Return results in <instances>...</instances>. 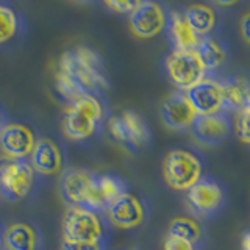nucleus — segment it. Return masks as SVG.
<instances>
[{
	"label": "nucleus",
	"instance_id": "1",
	"mask_svg": "<svg viewBox=\"0 0 250 250\" xmlns=\"http://www.w3.org/2000/svg\"><path fill=\"white\" fill-rule=\"evenodd\" d=\"M58 72L67 75L86 94L109 88L104 58L88 45H78L66 50L58 60Z\"/></svg>",
	"mask_w": 250,
	"mask_h": 250
},
{
	"label": "nucleus",
	"instance_id": "2",
	"mask_svg": "<svg viewBox=\"0 0 250 250\" xmlns=\"http://www.w3.org/2000/svg\"><path fill=\"white\" fill-rule=\"evenodd\" d=\"M104 117V106L96 94H83L69 102L62 117V131L72 141H86L96 135Z\"/></svg>",
	"mask_w": 250,
	"mask_h": 250
},
{
	"label": "nucleus",
	"instance_id": "3",
	"mask_svg": "<svg viewBox=\"0 0 250 250\" xmlns=\"http://www.w3.org/2000/svg\"><path fill=\"white\" fill-rule=\"evenodd\" d=\"M61 194L70 207H84L96 213L105 211V203L97 188V174L82 169L70 167L61 175Z\"/></svg>",
	"mask_w": 250,
	"mask_h": 250
},
{
	"label": "nucleus",
	"instance_id": "4",
	"mask_svg": "<svg viewBox=\"0 0 250 250\" xmlns=\"http://www.w3.org/2000/svg\"><path fill=\"white\" fill-rule=\"evenodd\" d=\"M203 174L202 161L185 148L170 150L163 161V177L175 191H188L199 182Z\"/></svg>",
	"mask_w": 250,
	"mask_h": 250
},
{
	"label": "nucleus",
	"instance_id": "5",
	"mask_svg": "<svg viewBox=\"0 0 250 250\" xmlns=\"http://www.w3.org/2000/svg\"><path fill=\"white\" fill-rule=\"evenodd\" d=\"M105 225L99 213L84 207H69L62 217V239L104 242Z\"/></svg>",
	"mask_w": 250,
	"mask_h": 250
},
{
	"label": "nucleus",
	"instance_id": "6",
	"mask_svg": "<svg viewBox=\"0 0 250 250\" xmlns=\"http://www.w3.org/2000/svg\"><path fill=\"white\" fill-rule=\"evenodd\" d=\"M164 69L170 83L185 92L200 83L207 74L195 49L172 50L164 60Z\"/></svg>",
	"mask_w": 250,
	"mask_h": 250
},
{
	"label": "nucleus",
	"instance_id": "7",
	"mask_svg": "<svg viewBox=\"0 0 250 250\" xmlns=\"http://www.w3.org/2000/svg\"><path fill=\"white\" fill-rule=\"evenodd\" d=\"M108 130L114 141L121 143L128 150L143 148L150 141L152 135L144 117L133 109H125L122 114L109 117Z\"/></svg>",
	"mask_w": 250,
	"mask_h": 250
},
{
	"label": "nucleus",
	"instance_id": "8",
	"mask_svg": "<svg viewBox=\"0 0 250 250\" xmlns=\"http://www.w3.org/2000/svg\"><path fill=\"white\" fill-rule=\"evenodd\" d=\"M35 170L25 160H3L0 163V191L13 202L25 199L33 189Z\"/></svg>",
	"mask_w": 250,
	"mask_h": 250
},
{
	"label": "nucleus",
	"instance_id": "9",
	"mask_svg": "<svg viewBox=\"0 0 250 250\" xmlns=\"http://www.w3.org/2000/svg\"><path fill=\"white\" fill-rule=\"evenodd\" d=\"M186 192L188 207L199 217H209L216 214L225 203L224 188L213 178H200Z\"/></svg>",
	"mask_w": 250,
	"mask_h": 250
},
{
	"label": "nucleus",
	"instance_id": "10",
	"mask_svg": "<svg viewBox=\"0 0 250 250\" xmlns=\"http://www.w3.org/2000/svg\"><path fill=\"white\" fill-rule=\"evenodd\" d=\"M167 13L156 2H138L128 14V25L133 35L148 39L166 30Z\"/></svg>",
	"mask_w": 250,
	"mask_h": 250
},
{
	"label": "nucleus",
	"instance_id": "11",
	"mask_svg": "<svg viewBox=\"0 0 250 250\" xmlns=\"http://www.w3.org/2000/svg\"><path fill=\"white\" fill-rule=\"evenodd\" d=\"M33 128L22 122H8L0 130V150L6 160H25L36 144Z\"/></svg>",
	"mask_w": 250,
	"mask_h": 250
},
{
	"label": "nucleus",
	"instance_id": "12",
	"mask_svg": "<svg viewBox=\"0 0 250 250\" xmlns=\"http://www.w3.org/2000/svg\"><path fill=\"white\" fill-rule=\"evenodd\" d=\"M109 222L117 229L133 230L144 222L146 219V207L143 200L135 194L125 192L116 202H113L106 209Z\"/></svg>",
	"mask_w": 250,
	"mask_h": 250
},
{
	"label": "nucleus",
	"instance_id": "13",
	"mask_svg": "<svg viewBox=\"0 0 250 250\" xmlns=\"http://www.w3.org/2000/svg\"><path fill=\"white\" fill-rule=\"evenodd\" d=\"M185 94L197 116L224 111V92L221 82L213 80V78H203L200 83L192 86Z\"/></svg>",
	"mask_w": 250,
	"mask_h": 250
},
{
	"label": "nucleus",
	"instance_id": "14",
	"mask_svg": "<svg viewBox=\"0 0 250 250\" xmlns=\"http://www.w3.org/2000/svg\"><path fill=\"white\" fill-rule=\"evenodd\" d=\"M30 166L33 167L35 174L38 172L47 177L61 174L64 166V155L60 144L52 138H39L30 155Z\"/></svg>",
	"mask_w": 250,
	"mask_h": 250
},
{
	"label": "nucleus",
	"instance_id": "15",
	"mask_svg": "<svg viewBox=\"0 0 250 250\" xmlns=\"http://www.w3.org/2000/svg\"><path fill=\"white\" fill-rule=\"evenodd\" d=\"M192 135L200 146H217L229 138L231 131L230 119L224 113L197 116L192 124Z\"/></svg>",
	"mask_w": 250,
	"mask_h": 250
},
{
	"label": "nucleus",
	"instance_id": "16",
	"mask_svg": "<svg viewBox=\"0 0 250 250\" xmlns=\"http://www.w3.org/2000/svg\"><path fill=\"white\" fill-rule=\"evenodd\" d=\"M195 117H197V113L185 92L170 94L161 106V119L170 130L183 131L191 128Z\"/></svg>",
	"mask_w": 250,
	"mask_h": 250
},
{
	"label": "nucleus",
	"instance_id": "17",
	"mask_svg": "<svg viewBox=\"0 0 250 250\" xmlns=\"http://www.w3.org/2000/svg\"><path fill=\"white\" fill-rule=\"evenodd\" d=\"M166 31L174 50H192L199 45L200 36L194 33V30L188 23L183 11H170L167 13Z\"/></svg>",
	"mask_w": 250,
	"mask_h": 250
},
{
	"label": "nucleus",
	"instance_id": "18",
	"mask_svg": "<svg viewBox=\"0 0 250 250\" xmlns=\"http://www.w3.org/2000/svg\"><path fill=\"white\" fill-rule=\"evenodd\" d=\"M2 244L6 250H38L39 233L27 222H13L2 234Z\"/></svg>",
	"mask_w": 250,
	"mask_h": 250
},
{
	"label": "nucleus",
	"instance_id": "19",
	"mask_svg": "<svg viewBox=\"0 0 250 250\" xmlns=\"http://www.w3.org/2000/svg\"><path fill=\"white\" fill-rule=\"evenodd\" d=\"M222 84L224 92V109H231V111H241V109L249 108L250 102V88L246 77H231L225 78Z\"/></svg>",
	"mask_w": 250,
	"mask_h": 250
},
{
	"label": "nucleus",
	"instance_id": "20",
	"mask_svg": "<svg viewBox=\"0 0 250 250\" xmlns=\"http://www.w3.org/2000/svg\"><path fill=\"white\" fill-rule=\"evenodd\" d=\"M183 14L188 23H189L191 28L194 30V33L200 38L209 36L211 31L216 28L217 16H216V11L209 5H203V3L191 5L183 11Z\"/></svg>",
	"mask_w": 250,
	"mask_h": 250
},
{
	"label": "nucleus",
	"instance_id": "21",
	"mask_svg": "<svg viewBox=\"0 0 250 250\" xmlns=\"http://www.w3.org/2000/svg\"><path fill=\"white\" fill-rule=\"evenodd\" d=\"M195 52H197L199 58H200L202 64H203V67H205L207 72L208 70L219 69L221 66H224L225 61H227L225 45L213 36L200 38V42L197 47H195Z\"/></svg>",
	"mask_w": 250,
	"mask_h": 250
},
{
	"label": "nucleus",
	"instance_id": "22",
	"mask_svg": "<svg viewBox=\"0 0 250 250\" xmlns=\"http://www.w3.org/2000/svg\"><path fill=\"white\" fill-rule=\"evenodd\" d=\"M97 188L100 192V197L105 203V209L111 205L113 202L124 195L127 191V183L124 182L121 177L105 174V175H97Z\"/></svg>",
	"mask_w": 250,
	"mask_h": 250
},
{
	"label": "nucleus",
	"instance_id": "23",
	"mask_svg": "<svg viewBox=\"0 0 250 250\" xmlns=\"http://www.w3.org/2000/svg\"><path fill=\"white\" fill-rule=\"evenodd\" d=\"M167 234L186 239L192 242V244H195V242L202 238V225L199 221H195V219L188 217V216L175 217L169 222Z\"/></svg>",
	"mask_w": 250,
	"mask_h": 250
},
{
	"label": "nucleus",
	"instance_id": "24",
	"mask_svg": "<svg viewBox=\"0 0 250 250\" xmlns=\"http://www.w3.org/2000/svg\"><path fill=\"white\" fill-rule=\"evenodd\" d=\"M19 18L13 8L0 3V45L10 42L18 35Z\"/></svg>",
	"mask_w": 250,
	"mask_h": 250
},
{
	"label": "nucleus",
	"instance_id": "25",
	"mask_svg": "<svg viewBox=\"0 0 250 250\" xmlns=\"http://www.w3.org/2000/svg\"><path fill=\"white\" fill-rule=\"evenodd\" d=\"M249 114H250V106L238 111L236 121H234V130H236V135L244 144L250 143V138H249Z\"/></svg>",
	"mask_w": 250,
	"mask_h": 250
},
{
	"label": "nucleus",
	"instance_id": "26",
	"mask_svg": "<svg viewBox=\"0 0 250 250\" xmlns=\"http://www.w3.org/2000/svg\"><path fill=\"white\" fill-rule=\"evenodd\" d=\"M163 250H197V247L186 239L172 236V234H166V238H164V242H163Z\"/></svg>",
	"mask_w": 250,
	"mask_h": 250
},
{
	"label": "nucleus",
	"instance_id": "27",
	"mask_svg": "<svg viewBox=\"0 0 250 250\" xmlns=\"http://www.w3.org/2000/svg\"><path fill=\"white\" fill-rule=\"evenodd\" d=\"M61 250H105L104 242H74L61 241Z\"/></svg>",
	"mask_w": 250,
	"mask_h": 250
},
{
	"label": "nucleus",
	"instance_id": "28",
	"mask_svg": "<svg viewBox=\"0 0 250 250\" xmlns=\"http://www.w3.org/2000/svg\"><path fill=\"white\" fill-rule=\"evenodd\" d=\"M138 2H116V0H113V2H105V5L109 8L111 11L117 13V14H125V13H131L133 8L136 6Z\"/></svg>",
	"mask_w": 250,
	"mask_h": 250
},
{
	"label": "nucleus",
	"instance_id": "29",
	"mask_svg": "<svg viewBox=\"0 0 250 250\" xmlns=\"http://www.w3.org/2000/svg\"><path fill=\"white\" fill-rule=\"evenodd\" d=\"M249 23H250V14H249V13H246L244 16H242V19H241V33H242V38H244L247 42L250 41Z\"/></svg>",
	"mask_w": 250,
	"mask_h": 250
},
{
	"label": "nucleus",
	"instance_id": "30",
	"mask_svg": "<svg viewBox=\"0 0 250 250\" xmlns=\"http://www.w3.org/2000/svg\"><path fill=\"white\" fill-rule=\"evenodd\" d=\"M249 241H250V234H249V231H247V233H244V236H242V241H241V247H242V250H250Z\"/></svg>",
	"mask_w": 250,
	"mask_h": 250
},
{
	"label": "nucleus",
	"instance_id": "31",
	"mask_svg": "<svg viewBox=\"0 0 250 250\" xmlns=\"http://www.w3.org/2000/svg\"><path fill=\"white\" fill-rule=\"evenodd\" d=\"M3 125H5V122H3V119H2V114H0V130L3 128Z\"/></svg>",
	"mask_w": 250,
	"mask_h": 250
},
{
	"label": "nucleus",
	"instance_id": "32",
	"mask_svg": "<svg viewBox=\"0 0 250 250\" xmlns=\"http://www.w3.org/2000/svg\"><path fill=\"white\" fill-rule=\"evenodd\" d=\"M2 247H3V244H2V234H0V250H2Z\"/></svg>",
	"mask_w": 250,
	"mask_h": 250
},
{
	"label": "nucleus",
	"instance_id": "33",
	"mask_svg": "<svg viewBox=\"0 0 250 250\" xmlns=\"http://www.w3.org/2000/svg\"><path fill=\"white\" fill-rule=\"evenodd\" d=\"M0 197H2V191H0Z\"/></svg>",
	"mask_w": 250,
	"mask_h": 250
},
{
	"label": "nucleus",
	"instance_id": "34",
	"mask_svg": "<svg viewBox=\"0 0 250 250\" xmlns=\"http://www.w3.org/2000/svg\"><path fill=\"white\" fill-rule=\"evenodd\" d=\"M133 250H141V249H133Z\"/></svg>",
	"mask_w": 250,
	"mask_h": 250
}]
</instances>
